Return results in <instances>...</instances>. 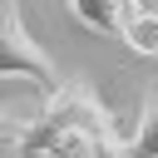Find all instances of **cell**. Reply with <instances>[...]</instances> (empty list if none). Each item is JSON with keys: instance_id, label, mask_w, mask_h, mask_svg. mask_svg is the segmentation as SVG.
I'll list each match as a JSON object with an SVG mask.
<instances>
[{"instance_id": "obj_1", "label": "cell", "mask_w": 158, "mask_h": 158, "mask_svg": "<svg viewBox=\"0 0 158 158\" xmlns=\"http://www.w3.org/2000/svg\"><path fill=\"white\" fill-rule=\"evenodd\" d=\"M79 133H114V114H109V104L84 79H64L44 99V109L25 123V133H20L15 148L25 158H44V153H54L59 143H69Z\"/></svg>"}, {"instance_id": "obj_2", "label": "cell", "mask_w": 158, "mask_h": 158, "mask_svg": "<svg viewBox=\"0 0 158 158\" xmlns=\"http://www.w3.org/2000/svg\"><path fill=\"white\" fill-rule=\"evenodd\" d=\"M5 74L35 79L44 94H54V89L64 84L59 69H54V59H49V49L30 35L20 5H10V0H0V79H5Z\"/></svg>"}, {"instance_id": "obj_3", "label": "cell", "mask_w": 158, "mask_h": 158, "mask_svg": "<svg viewBox=\"0 0 158 158\" xmlns=\"http://www.w3.org/2000/svg\"><path fill=\"white\" fill-rule=\"evenodd\" d=\"M118 40L143 54V59H158V5L153 0H123L118 5Z\"/></svg>"}, {"instance_id": "obj_4", "label": "cell", "mask_w": 158, "mask_h": 158, "mask_svg": "<svg viewBox=\"0 0 158 158\" xmlns=\"http://www.w3.org/2000/svg\"><path fill=\"white\" fill-rule=\"evenodd\" d=\"M123 158H158V84H148V94H143L138 128L123 143Z\"/></svg>"}, {"instance_id": "obj_5", "label": "cell", "mask_w": 158, "mask_h": 158, "mask_svg": "<svg viewBox=\"0 0 158 158\" xmlns=\"http://www.w3.org/2000/svg\"><path fill=\"white\" fill-rule=\"evenodd\" d=\"M44 158H123V143H118V133H79Z\"/></svg>"}, {"instance_id": "obj_6", "label": "cell", "mask_w": 158, "mask_h": 158, "mask_svg": "<svg viewBox=\"0 0 158 158\" xmlns=\"http://www.w3.org/2000/svg\"><path fill=\"white\" fill-rule=\"evenodd\" d=\"M118 5L123 0H104V5H84V0H74L69 5V20L74 25H84V30H99V35H109V40H118Z\"/></svg>"}, {"instance_id": "obj_7", "label": "cell", "mask_w": 158, "mask_h": 158, "mask_svg": "<svg viewBox=\"0 0 158 158\" xmlns=\"http://www.w3.org/2000/svg\"><path fill=\"white\" fill-rule=\"evenodd\" d=\"M25 123H30V118H15L10 109H0V148H5V143H20Z\"/></svg>"}]
</instances>
